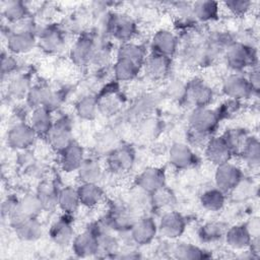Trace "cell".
<instances>
[{
  "instance_id": "52",
  "label": "cell",
  "mask_w": 260,
  "mask_h": 260,
  "mask_svg": "<svg viewBox=\"0 0 260 260\" xmlns=\"http://www.w3.org/2000/svg\"><path fill=\"white\" fill-rule=\"evenodd\" d=\"M155 105V100L153 101L152 96H144L141 101L138 102L136 105V113L140 114H147Z\"/></svg>"
},
{
  "instance_id": "48",
  "label": "cell",
  "mask_w": 260,
  "mask_h": 260,
  "mask_svg": "<svg viewBox=\"0 0 260 260\" xmlns=\"http://www.w3.org/2000/svg\"><path fill=\"white\" fill-rule=\"evenodd\" d=\"M18 202L19 199L13 195L8 196L1 205V212H2V216L7 217L8 219H10L16 212L18 209Z\"/></svg>"
},
{
  "instance_id": "20",
  "label": "cell",
  "mask_w": 260,
  "mask_h": 260,
  "mask_svg": "<svg viewBox=\"0 0 260 260\" xmlns=\"http://www.w3.org/2000/svg\"><path fill=\"white\" fill-rule=\"evenodd\" d=\"M157 225L151 217H142L130 228L131 239L138 245H147L155 237Z\"/></svg>"
},
{
  "instance_id": "45",
  "label": "cell",
  "mask_w": 260,
  "mask_h": 260,
  "mask_svg": "<svg viewBox=\"0 0 260 260\" xmlns=\"http://www.w3.org/2000/svg\"><path fill=\"white\" fill-rule=\"evenodd\" d=\"M187 144L194 148H205L206 144L208 143L209 139L212 137V135L196 131L189 127V130L187 132Z\"/></svg>"
},
{
  "instance_id": "28",
  "label": "cell",
  "mask_w": 260,
  "mask_h": 260,
  "mask_svg": "<svg viewBox=\"0 0 260 260\" xmlns=\"http://www.w3.org/2000/svg\"><path fill=\"white\" fill-rule=\"evenodd\" d=\"M40 46L48 53L59 51L63 46V36L61 30L56 26H48L45 28L39 38Z\"/></svg>"
},
{
  "instance_id": "38",
  "label": "cell",
  "mask_w": 260,
  "mask_h": 260,
  "mask_svg": "<svg viewBox=\"0 0 260 260\" xmlns=\"http://www.w3.org/2000/svg\"><path fill=\"white\" fill-rule=\"evenodd\" d=\"M30 88L31 85L29 76L27 74H18L10 80L7 90L10 96L15 99H21L23 96L26 98Z\"/></svg>"
},
{
  "instance_id": "46",
  "label": "cell",
  "mask_w": 260,
  "mask_h": 260,
  "mask_svg": "<svg viewBox=\"0 0 260 260\" xmlns=\"http://www.w3.org/2000/svg\"><path fill=\"white\" fill-rule=\"evenodd\" d=\"M224 5L234 15L242 16L249 11L252 3L247 0H229L224 2Z\"/></svg>"
},
{
  "instance_id": "35",
  "label": "cell",
  "mask_w": 260,
  "mask_h": 260,
  "mask_svg": "<svg viewBox=\"0 0 260 260\" xmlns=\"http://www.w3.org/2000/svg\"><path fill=\"white\" fill-rule=\"evenodd\" d=\"M118 58H124L130 60L138 66H142L143 62L146 58L145 49L141 45H137L134 43H123L118 50Z\"/></svg>"
},
{
  "instance_id": "7",
  "label": "cell",
  "mask_w": 260,
  "mask_h": 260,
  "mask_svg": "<svg viewBox=\"0 0 260 260\" xmlns=\"http://www.w3.org/2000/svg\"><path fill=\"white\" fill-rule=\"evenodd\" d=\"M37 137V133L29 124L19 122L9 129L7 143L14 149H26L34 144Z\"/></svg>"
},
{
  "instance_id": "4",
  "label": "cell",
  "mask_w": 260,
  "mask_h": 260,
  "mask_svg": "<svg viewBox=\"0 0 260 260\" xmlns=\"http://www.w3.org/2000/svg\"><path fill=\"white\" fill-rule=\"evenodd\" d=\"M219 121L216 111L207 107L195 108L189 117L190 128L209 135L217 129Z\"/></svg>"
},
{
  "instance_id": "29",
  "label": "cell",
  "mask_w": 260,
  "mask_h": 260,
  "mask_svg": "<svg viewBox=\"0 0 260 260\" xmlns=\"http://www.w3.org/2000/svg\"><path fill=\"white\" fill-rule=\"evenodd\" d=\"M80 204L86 207H93L98 205L104 196L101 187L95 183H82L77 188Z\"/></svg>"
},
{
  "instance_id": "54",
  "label": "cell",
  "mask_w": 260,
  "mask_h": 260,
  "mask_svg": "<svg viewBox=\"0 0 260 260\" xmlns=\"http://www.w3.org/2000/svg\"><path fill=\"white\" fill-rule=\"evenodd\" d=\"M248 80H249V82H250V84H251V86H252L253 91L257 93V92L259 91V85H260L259 70H258L257 67H255V68L252 70V72H251V74H250Z\"/></svg>"
},
{
  "instance_id": "43",
  "label": "cell",
  "mask_w": 260,
  "mask_h": 260,
  "mask_svg": "<svg viewBox=\"0 0 260 260\" xmlns=\"http://www.w3.org/2000/svg\"><path fill=\"white\" fill-rule=\"evenodd\" d=\"M151 195V203L156 208H166L170 207L175 203L174 193L168 189L166 186L154 191Z\"/></svg>"
},
{
  "instance_id": "36",
  "label": "cell",
  "mask_w": 260,
  "mask_h": 260,
  "mask_svg": "<svg viewBox=\"0 0 260 260\" xmlns=\"http://www.w3.org/2000/svg\"><path fill=\"white\" fill-rule=\"evenodd\" d=\"M200 203L205 209L209 211H218L223 207L225 203V193L216 187L208 189L201 195Z\"/></svg>"
},
{
  "instance_id": "34",
  "label": "cell",
  "mask_w": 260,
  "mask_h": 260,
  "mask_svg": "<svg viewBox=\"0 0 260 260\" xmlns=\"http://www.w3.org/2000/svg\"><path fill=\"white\" fill-rule=\"evenodd\" d=\"M140 66L131 62L130 60L124 58H117V61L114 64V75L118 81H130L134 79L138 72Z\"/></svg>"
},
{
  "instance_id": "2",
  "label": "cell",
  "mask_w": 260,
  "mask_h": 260,
  "mask_svg": "<svg viewBox=\"0 0 260 260\" xmlns=\"http://www.w3.org/2000/svg\"><path fill=\"white\" fill-rule=\"evenodd\" d=\"M61 102L62 95L46 85L31 86L26 95V103L31 109L42 107L52 112L59 107Z\"/></svg>"
},
{
  "instance_id": "41",
  "label": "cell",
  "mask_w": 260,
  "mask_h": 260,
  "mask_svg": "<svg viewBox=\"0 0 260 260\" xmlns=\"http://www.w3.org/2000/svg\"><path fill=\"white\" fill-rule=\"evenodd\" d=\"M27 14V7L22 1H8L3 7V15L10 22H20Z\"/></svg>"
},
{
  "instance_id": "25",
  "label": "cell",
  "mask_w": 260,
  "mask_h": 260,
  "mask_svg": "<svg viewBox=\"0 0 260 260\" xmlns=\"http://www.w3.org/2000/svg\"><path fill=\"white\" fill-rule=\"evenodd\" d=\"M224 238L226 244L235 250H244L249 248L252 240V237L244 224L234 225L230 229H226Z\"/></svg>"
},
{
  "instance_id": "17",
  "label": "cell",
  "mask_w": 260,
  "mask_h": 260,
  "mask_svg": "<svg viewBox=\"0 0 260 260\" xmlns=\"http://www.w3.org/2000/svg\"><path fill=\"white\" fill-rule=\"evenodd\" d=\"M204 151L206 158L216 167L230 161L233 156V153L222 136L211 137L206 144Z\"/></svg>"
},
{
  "instance_id": "33",
  "label": "cell",
  "mask_w": 260,
  "mask_h": 260,
  "mask_svg": "<svg viewBox=\"0 0 260 260\" xmlns=\"http://www.w3.org/2000/svg\"><path fill=\"white\" fill-rule=\"evenodd\" d=\"M240 155L250 168H258L260 164V143L258 138L254 136H248L240 152Z\"/></svg>"
},
{
  "instance_id": "53",
  "label": "cell",
  "mask_w": 260,
  "mask_h": 260,
  "mask_svg": "<svg viewBox=\"0 0 260 260\" xmlns=\"http://www.w3.org/2000/svg\"><path fill=\"white\" fill-rule=\"evenodd\" d=\"M252 238H257L260 235V221L259 217H252L246 224H244Z\"/></svg>"
},
{
  "instance_id": "13",
  "label": "cell",
  "mask_w": 260,
  "mask_h": 260,
  "mask_svg": "<svg viewBox=\"0 0 260 260\" xmlns=\"http://www.w3.org/2000/svg\"><path fill=\"white\" fill-rule=\"evenodd\" d=\"M36 44V37L30 28H21L10 32L7 38V49L16 55L30 52Z\"/></svg>"
},
{
  "instance_id": "23",
  "label": "cell",
  "mask_w": 260,
  "mask_h": 260,
  "mask_svg": "<svg viewBox=\"0 0 260 260\" xmlns=\"http://www.w3.org/2000/svg\"><path fill=\"white\" fill-rule=\"evenodd\" d=\"M69 214L54 222L50 229V237L59 246L66 247L73 241V229L71 220L67 218Z\"/></svg>"
},
{
  "instance_id": "47",
  "label": "cell",
  "mask_w": 260,
  "mask_h": 260,
  "mask_svg": "<svg viewBox=\"0 0 260 260\" xmlns=\"http://www.w3.org/2000/svg\"><path fill=\"white\" fill-rule=\"evenodd\" d=\"M169 95L178 102L186 101V84L180 80H173L167 87Z\"/></svg>"
},
{
  "instance_id": "19",
  "label": "cell",
  "mask_w": 260,
  "mask_h": 260,
  "mask_svg": "<svg viewBox=\"0 0 260 260\" xmlns=\"http://www.w3.org/2000/svg\"><path fill=\"white\" fill-rule=\"evenodd\" d=\"M178 46V38L167 29H160L156 31L151 40L152 52L170 58H172L177 53Z\"/></svg>"
},
{
  "instance_id": "32",
  "label": "cell",
  "mask_w": 260,
  "mask_h": 260,
  "mask_svg": "<svg viewBox=\"0 0 260 260\" xmlns=\"http://www.w3.org/2000/svg\"><path fill=\"white\" fill-rule=\"evenodd\" d=\"M79 205L80 200L77 189L68 186L59 190L58 206L65 214H71L75 212Z\"/></svg>"
},
{
  "instance_id": "50",
  "label": "cell",
  "mask_w": 260,
  "mask_h": 260,
  "mask_svg": "<svg viewBox=\"0 0 260 260\" xmlns=\"http://www.w3.org/2000/svg\"><path fill=\"white\" fill-rule=\"evenodd\" d=\"M17 60L12 56L5 53H2L1 58V73L2 76L13 73L17 69Z\"/></svg>"
},
{
  "instance_id": "18",
  "label": "cell",
  "mask_w": 260,
  "mask_h": 260,
  "mask_svg": "<svg viewBox=\"0 0 260 260\" xmlns=\"http://www.w3.org/2000/svg\"><path fill=\"white\" fill-rule=\"evenodd\" d=\"M157 229L166 238L177 239L185 232L186 220L181 213L169 211L161 216Z\"/></svg>"
},
{
  "instance_id": "49",
  "label": "cell",
  "mask_w": 260,
  "mask_h": 260,
  "mask_svg": "<svg viewBox=\"0 0 260 260\" xmlns=\"http://www.w3.org/2000/svg\"><path fill=\"white\" fill-rule=\"evenodd\" d=\"M239 107H240V103L239 101H236V100H232L230 99L229 101H226L225 103H223L216 111L219 119H222V118H228V117H231L232 115L236 114L237 111L239 110Z\"/></svg>"
},
{
  "instance_id": "8",
  "label": "cell",
  "mask_w": 260,
  "mask_h": 260,
  "mask_svg": "<svg viewBox=\"0 0 260 260\" xmlns=\"http://www.w3.org/2000/svg\"><path fill=\"white\" fill-rule=\"evenodd\" d=\"M222 91L229 99L236 101L247 99L254 93L248 78L239 73L225 77L222 82Z\"/></svg>"
},
{
  "instance_id": "6",
  "label": "cell",
  "mask_w": 260,
  "mask_h": 260,
  "mask_svg": "<svg viewBox=\"0 0 260 260\" xmlns=\"http://www.w3.org/2000/svg\"><path fill=\"white\" fill-rule=\"evenodd\" d=\"M107 30L115 39L127 43L136 34V24L128 16L113 14L107 20Z\"/></svg>"
},
{
  "instance_id": "5",
  "label": "cell",
  "mask_w": 260,
  "mask_h": 260,
  "mask_svg": "<svg viewBox=\"0 0 260 260\" xmlns=\"http://www.w3.org/2000/svg\"><path fill=\"white\" fill-rule=\"evenodd\" d=\"M46 138L55 150L62 151L73 141L70 120L67 117H62L55 121Z\"/></svg>"
},
{
  "instance_id": "1",
  "label": "cell",
  "mask_w": 260,
  "mask_h": 260,
  "mask_svg": "<svg viewBox=\"0 0 260 260\" xmlns=\"http://www.w3.org/2000/svg\"><path fill=\"white\" fill-rule=\"evenodd\" d=\"M226 64L233 70L241 71L247 67H253L257 64L256 50L244 43L234 42L224 52Z\"/></svg>"
},
{
  "instance_id": "42",
  "label": "cell",
  "mask_w": 260,
  "mask_h": 260,
  "mask_svg": "<svg viewBox=\"0 0 260 260\" xmlns=\"http://www.w3.org/2000/svg\"><path fill=\"white\" fill-rule=\"evenodd\" d=\"M202 249L197 246H193L190 244H179L173 248V254L176 258L182 260H193V259H202L207 258Z\"/></svg>"
},
{
  "instance_id": "10",
  "label": "cell",
  "mask_w": 260,
  "mask_h": 260,
  "mask_svg": "<svg viewBox=\"0 0 260 260\" xmlns=\"http://www.w3.org/2000/svg\"><path fill=\"white\" fill-rule=\"evenodd\" d=\"M169 160L171 165L178 170H187L193 168L198 162V157L192 147L187 143H174L169 150Z\"/></svg>"
},
{
  "instance_id": "9",
  "label": "cell",
  "mask_w": 260,
  "mask_h": 260,
  "mask_svg": "<svg viewBox=\"0 0 260 260\" xmlns=\"http://www.w3.org/2000/svg\"><path fill=\"white\" fill-rule=\"evenodd\" d=\"M11 226L13 228L16 236L26 242H31L40 239L43 234L42 224L37 217L26 218L15 215L9 219Z\"/></svg>"
},
{
  "instance_id": "44",
  "label": "cell",
  "mask_w": 260,
  "mask_h": 260,
  "mask_svg": "<svg viewBox=\"0 0 260 260\" xmlns=\"http://www.w3.org/2000/svg\"><path fill=\"white\" fill-rule=\"evenodd\" d=\"M110 59H111V47L106 43L99 44V45L95 43V47L91 56L90 63L104 66L109 62Z\"/></svg>"
},
{
  "instance_id": "37",
  "label": "cell",
  "mask_w": 260,
  "mask_h": 260,
  "mask_svg": "<svg viewBox=\"0 0 260 260\" xmlns=\"http://www.w3.org/2000/svg\"><path fill=\"white\" fill-rule=\"evenodd\" d=\"M225 232L226 229L223 223L217 221H210L200 226L198 231V236L202 242L209 243L217 241L224 237Z\"/></svg>"
},
{
  "instance_id": "51",
  "label": "cell",
  "mask_w": 260,
  "mask_h": 260,
  "mask_svg": "<svg viewBox=\"0 0 260 260\" xmlns=\"http://www.w3.org/2000/svg\"><path fill=\"white\" fill-rule=\"evenodd\" d=\"M160 131V123L154 118L146 119L141 126V132L148 137L156 136Z\"/></svg>"
},
{
  "instance_id": "24",
  "label": "cell",
  "mask_w": 260,
  "mask_h": 260,
  "mask_svg": "<svg viewBox=\"0 0 260 260\" xmlns=\"http://www.w3.org/2000/svg\"><path fill=\"white\" fill-rule=\"evenodd\" d=\"M53 123L54 121L51 116V111L42 107L32 109L28 124L31 126L38 136L46 137L52 128Z\"/></svg>"
},
{
  "instance_id": "11",
  "label": "cell",
  "mask_w": 260,
  "mask_h": 260,
  "mask_svg": "<svg viewBox=\"0 0 260 260\" xmlns=\"http://www.w3.org/2000/svg\"><path fill=\"white\" fill-rule=\"evenodd\" d=\"M72 249L78 257H88L99 252V236L93 225L73 238Z\"/></svg>"
},
{
  "instance_id": "31",
  "label": "cell",
  "mask_w": 260,
  "mask_h": 260,
  "mask_svg": "<svg viewBox=\"0 0 260 260\" xmlns=\"http://www.w3.org/2000/svg\"><path fill=\"white\" fill-rule=\"evenodd\" d=\"M37 195L44 207V210H53L58 206L59 190L52 182H43L37 190Z\"/></svg>"
},
{
  "instance_id": "22",
  "label": "cell",
  "mask_w": 260,
  "mask_h": 260,
  "mask_svg": "<svg viewBox=\"0 0 260 260\" xmlns=\"http://www.w3.org/2000/svg\"><path fill=\"white\" fill-rule=\"evenodd\" d=\"M84 159V150L82 146L74 140L60 151V165L64 172L70 173L77 171Z\"/></svg>"
},
{
  "instance_id": "26",
  "label": "cell",
  "mask_w": 260,
  "mask_h": 260,
  "mask_svg": "<svg viewBox=\"0 0 260 260\" xmlns=\"http://www.w3.org/2000/svg\"><path fill=\"white\" fill-rule=\"evenodd\" d=\"M218 3L211 0L196 1L192 4V15L195 20L207 22L218 17Z\"/></svg>"
},
{
  "instance_id": "16",
  "label": "cell",
  "mask_w": 260,
  "mask_h": 260,
  "mask_svg": "<svg viewBox=\"0 0 260 260\" xmlns=\"http://www.w3.org/2000/svg\"><path fill=\"white\" fill-rule=\"evenodd\" d=\"M95 47V41L91 36H80L70 51V58L77 66H84L90 63L91 56Z\"/></svg>"
},
{
  "instance_id": "39",
  "label": "cell",
  "mask_w": 260,
  "mask_h": 260,
  "mask_svg": "<svg viewBox=\"0 0 260 260\" xmlns=\"http://www.w3.org/2000/svg\"><path fill=\"white\" fill-rule=\"evenodd\" d=\"M99 111V101L93 95L83 96L76 104V113L84 120H93Z\"/></svg>"
},
{
  "instance_id": "30",
  "label": "cell",
  "mask_w": 260,
  "mask_h": 260,
  "mask_svg": "<svg viewBox=\"0 0 260 260\" xmlns=\"http://www.w3.org/2000/svg\"><path fill=\"white\" fill-rule=\"evenodd\" d=\"M78 178L82 183H98L103 175L100 162L93 158H85L77 170Z\"/></svg>"
},
{
  "instance_id": "3",
  "label": "cell",
  "mask_w": 260,
  "mask_h": 260,
  "mask_svg": "<svg viewBox=\"0 0 260 260\" xmlns=\"http://www.w3.org/2000/svg\"><path fill=\"white\" fill-rule=\"evenodd\" d=\"M243 180L242 170L230 161L216 167L214 174L215 187L223 193L232 192Z\"/></svg>"
},
{
  "instance_id": "40",
  "label": "cell",
  "mask_w": 260,
  "mask_h": 260,
  "mask_svg": "<svg viewBox=\"0 0 260 260\" xmlns=\"http://www.w3.org/2000/svg\"><path fill=\"white\" fill-rule=\"evenodd\" d=\"M224 141L229 145L233 155L234 154H239L246 142V139L248 138L247 133L245 130L240 129V128H234V129H229L223 135H222Z\"/></svg>"
},
{
  "instance_id": "21",
  "label": "cell",
  "mask_w": 260,
  "mask_h": 260,
  "mask_svg": "<svg viewBox=\"0 0 260 260\" xmlns=\"http://www.w3.org/2000/svg\"><path fill=\"white\" fill-rule=\"evenodd\" d=\"M165 183L166 175L164 170L159 168H147L136 178V185L144 192L150 194L164 187Z\"/></svg>"
},
{
  "instance_id": "15",
  "label": "cell",
  "mask_w": 260,
  "mask_h": 260,
  "mask_svg": "<svg viewBox=\"0 0 260 260\" xmlns=\"http://www.w3.org/2000/svg\"><path fill=\"white\" fill-rule=\"evenodd\" d=\"M171 58L151 52L143 62L145 73L154 80L165 79L171 70Z\"/></svg>"
},
{
  "instance_id": "12",
  "label": "cell",
  "mask_w": 260,
  "mask_h": 260,
  "mask_svg": "<svg viewBox=\"0 0 260 260\" xmlns=\"http://www.w3.org/2000/svg\"><path fill=\"white\" fill-rule=\"evenodd\" d=\"M212 98V89L202 79L193 78L186 83V101L192 103L195 108L207 107Z\"/></svg>"
},
{
  "instance_id": "27",
  "label": "cell",
  "mask_w": 260,
  "mask_h": 260,
  "mask_svg": "<svg viewBox=\"0 0 260 260\" xmlns=\"http://www.w3.org/2000/svg\"><path fill=\"white\" fill-rule=\"evenodd\" d=\"M43 210H44V207H43L37 193L36 194L28 193L19 199L17 212L13 216L18 215V216L26 217V218L38 217V215Z\"/></svg>"
},
{
  "instance_id": "14",
  "label": "cell",
  "mask_w": 260,
  "mask_h": 260,
  "mask_svg": "<svg viewBox=\"0 0 260 260\" xmlns=\"http://www.w3.org/2000/svg\"><path fill=\"white\" fill-rule=\"evenodd\" d=\"M135 161V152L129 145H123L114 149L107 158L108 168L113 173L129 171Z\"/></svg>"
}]
</instances>
